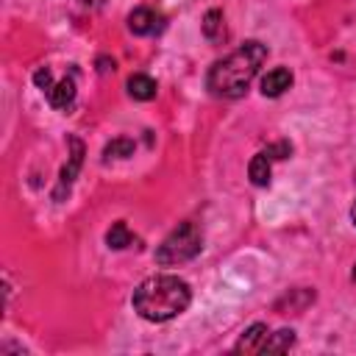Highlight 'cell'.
<instances>
[{
    "label": "cell",
    "instance_id": "6da1fadb",
    "mask_svg": "<svg viewBox=\"0 0 356 356\" xmlns=\"http://www.w3.org/2000/svg\"><path fill=\"white\" fill-rule=\"evenodd\" d=\"M267 58V47L256 39L239 44L236 50H231L225 58L214 61L206 72V89L214 97H242L250 86V81L259 75V67Z\"/></svg>",
    "mask_w": 356,
    "mask_h": 356
},
{
    "label": "cell",
    "instance_id": "7a4b0ae2",
    "mask_svg": "<svg viewBox=\"0 0 356 356\" xmlns=\"http://www.w3.org/2000/svg\"><path fill=\"white\" fill-rule=\"evenodd\" d=\"M189 300H192V289L178 275L145 278L134 289V298H131L134 312L142 320H150V323H167V320L178 317L181 312H186Z\"/></svg>",
    "mask_w": 356,
    "mask_h": 356
},
{
    "label": "cell",
    "instance_id": "3957f363",
    "mask_svg": "<svg viewBox=\"0 0 356 356\" xmlns=\"http://www.w3.org/2000/svg\"><path fill=\"white\" fill-rule=\"evenodd\" d=\"M203 248V234L195 222H181L175 231L167 234V239L159 245L156 250V261L161 267H175V264H184L189 259H195Z\"/></svg>",
    "mask_w": 356,
    "mask_h": 356
},
{
    "label": "cell",
    "instance_id": "277c9868",
    "mask_svg": "<svg viewBox=\"0 0 356 356\" xmlns=\"http://www.w3.org/2000/svg\"><path fill=\"white\" fill-rule=\"evenodd\" d=\"M81 164H83V142H81L78 136H72V139H70V156H67V164L61 167L58 186H56V192H53L56 200H61L64 192H70V186H72V181H75V175H78V170H81Z\"/></svg>",
    "mask_w": 356,
    "mask_h": 356
},
{
    "label": "cell",
    "instance_id": "5b68a950",
    "mask_svg": "<svg viewBox=\"0 0 356 356\" xmlns=\"http://www.w3.org/2000/svg\"><path fill=\"white\" fill-rule=\"evenodd\" d=\"M128 28L136 36H153V33H159L164 28V14L156 11V8H147V6L134 8L131 17H128Z\"/></svg>",
    "mask_w": 356,
    "mask_h": 356
},
{
    "label": "cell",
    "instance_id": "8992f818",
    "mask_svg": "<svg viewBox=\"0 0 356 356\" xmlns=\"http://www.w3.org/2000/svg\"><path fill=\"white\" fill-rule=\"evenodd\" d=\"M289 86H292V72H289L286 67H275V70H270V72L261 78V95H264V97H278V95H284Z\"/></svg>",
    "mask_w": 356,
    "mask_h": 356
},
{
    "label": "cell",
    "instance_id": "52a82bcc",
    "mask_svg": "<svg viewBox=\"0 0 356 356\" xmlns=\"http://www.w3.org/2000/svg\"><path fill=\"white\" fill-rule=\"evenodd\" d=\"M44 97H47V103H50L53 108H70L72 100H75V78H61V81H56V83L44 92Z\"/></svg>",
    "mask_w": 356,
    "mask_h": 356
},
{
    "label": "cell",
    "instance_id": "ba28073f",
    "mask_svg": "<svg viewBox=\"0 0 356 356\" xmlns=\"http://www.w3.org/2000/svg\"><path fill=\"white\" fill-rule=\"evenodd\" d=\"M267 337H270L267 325H264V323H253V325L239 337V342H236V353H261Z\"/></svg>",
    "mask_w": 356,
    "mask_h": 356
},
{
    "label": "cell",
    "instance_id": "9c48e42d",
    "mask_svg": "<svg viewBox=\"0 0 356 356\" xmlns=\"http://www.w3.org/2000/svg\"><path fill=\"white\" fill-rule=\"evenodd\" d=\"M156 92H159V86H156V81L150 78V75H131L128 78V95L134 97V100H153L156 97Z\"/></svg>",
    "mask_w": 356,
    "mask_h": 356
},
{
    "label": "cell",
    "instance_id": "30bf717a",
    "mask_svg": "<svg viewBox=\"0 0 356 356\" xmlns=\"http://www.w3.org/2000/svg\"><path fill=\"white\" fill-rule=\"evenodd\" d=\"M203 36L211 42H222L225 39V19L220 8H209L203 17Z\"/></svg>",
    "mask_w": 356,
    "mask_h": 356
},
{
    "label": "cell",
    "instance_id": "8fae6325",
    "mask_svg": "<svg viewBox=\"0 0 356 356\" xmlns=\"http://www.w3.org/2000/svg\"><path fill=\"white\" fill-rule=\"evenodd\" d=\"M270 156L261 150V153H256L253 159H250V164H248V175H250V181L256 184V186H267L270 184Z\"/></svg>",
    "mask_w": 356,
    "mask_h": 356
},
{
    "label": "cell",
    "instance_id": "7c38bea8",
    "mask_svg": "<svg viewBox=\"0 0 356 356\" xmlns=\"http://www.w3.org/2000/svg\"><path fill=\"white\" fill-rule=\"evenodd\" d=\"M292 345H295V331L292 328H281V331H275V334L267 337L261 353H281V350H289Z\"/></svg>",
    "mask_w": 356,
    "mask_h": 356
},
{
    "label": "cell",
    "instance_id": "4fadbf2b",
    "mask_svg": "<svg viewBox=\"0 0 356 356\" xmlns=\"http://www.w3.org/2000/svg\"><path fill=\"white\" fill-rule=\"evenodd\" d=\"M134 150H136L134 139L120 136V139H111V142L103 147V159H106V161H108V159H128V156H134Z\"/></svg>",
    "mask_w": 356,
    "mask_h": 356
},
{
    "label": "cell",
    "instance_id": "5bb4252c",
    "mask_svg": "<svg viewBox=\"0 0 356 356\" xmlns=\"http://www.w3.org/2000/svg\"><path fill=\"white\" fill-rule=\"evenodd\" d=\"M134 242V234L128 231V225L120 220V222H114L111 228H108V234H106V245L108 248H114V250H122V248H128Z\"/></svg>",
    "mask_w": 356,
    "mask_h": 356
},
{
    "label": "cell",
    "instance_id": "9a60e30c",
    "mask_svg": "<svg viewBox=\"0 0 356 356\" xmlns=\"http://www.w3.org/2000/svg\"><path fill=\"white\" fill-rule=\"evenodd\" d=\"M33 83H36L42 92H47V89H50L56 81H53V72H50L47 67H39V70H36V75H33Z\"/></svg>",
    "mask_w": 356,
    "mask_h": 356
},
{
    "label": "cell",
    "instance_id": "2e32d148",
    "mask_svg": "<svg viewBox=\"0 0 356 356\" xmlns=\"http://www.w3.org/2000/svg\"><path fill=\"white\" fill-rule=\"evenodd\" d=\"M264 153H267L270 159H286V156L292 153V145H289V142H275V145H270Z\"/></svg>",
    "mask_w": 356,
    "mask_h": 356
},
{
    "label": "cell",
    "instance_id": "e0dca14e",
    "mask_svg": "<svg viewBox=\"0 0 356 356\" xmlns=\"http://www.w3.org/2000/svg\"><path fill=\"white\" fill-rule=\"evenodd\" d=\"M97 70H100V72H108V70H114V58H108V56H100V58H97Z\"/></svg>",
    "mask_w": 356,
    "mask_h": 356
},
{
    "label": "cell",
    "instance_id": "ac0fdd59",
    "mask_svg": "<svg viewBox=\"0 0 356 356\" xmlns=\"http://www.w3.org/2000/svg\"><path fill=\"white\" fill-rule=\"evenodd\" d=\"M83 6H103V0H81Z\"/></svg>",
    "mask_w": 356,
    "mask_h": 356
},
{
    "label": "cell",
    "instance_id": "d6986e66",
    "mask_svg": "<svg viewBox=\"0 0 356 356\" xmlns=\"http://www.w3.org/2000/svg\"><path fill=\"white\" fill-rule=\"evenodd\" d=\"M350 220L356 222V203H353V209H350Z\"/></svg>",
    "mask_w": 356,
    "mask_h": 356
},
{
    "label": "cell",
    "instance_id": "ffe728a7",
    "mask_svg": "<svg viewBox=\"0 0 356 356\" xmlns=\"http://www.w3.org/2000/svg\"><path fill=\"white\" fill-rule=\"evenodd\" d=\"M353 281H356V267H353Z\"/></svg>",
    "mask_w": 356,
    "mask_h": 356
}]
</instances>
